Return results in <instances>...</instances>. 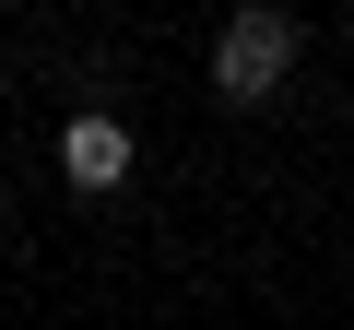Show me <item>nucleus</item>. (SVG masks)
Wrapping results in <instances>:
<instances>
[{
	"mask_svg": "<svg viewBox=\"0 0 354 330\" xmlns=\"http://www.w3.org/2000/svg\"><path fill=\"white\" fill-rule=\"evenodd\" d=\"M59 177H71V189H118V177H130V130H118L106 106H83V118L59 130Z\"/></svg>",
	"mask_w": 354,
	"mask_h": 330,
	"instance_id": "2",
	"label": "nucleus"
},
{
	"mask_svg": "<svg viewBox=\"0 0 354 330\" xmlns=\"http://www.w3.org/2000/svg\"><path fill=\"white\" fill-rule=\"evenodd\" d=\"M283 71H295V24L272 12V0H248V12L213 36V95L225 106H260V95H283Z\"/></svg>",
	"mask_w": 354,
	"mask_h": 330,
	"instance_id": "1",
	"label": "nucleus"
}]
</instances>
